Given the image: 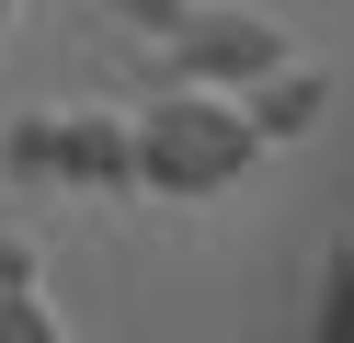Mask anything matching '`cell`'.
I'll list each match as a JSON object with an SVG mask.
<instances>
[{"label":"cell","instance_id":"cell-1","mask_svg":"<svg viewBox=\"0 0 354 343\" xmlns=\"http://www.w3.org/2000/svg\"><path fill=\"white\" fill-rule=\"evenodd\" d=\"M126 137H138V183L149 195H183V206L194 195H229V183L263 160L240 91H206V80H160L149 114H126Z\"/></svg>","mask_w":354,"mask_h":343},{"label":"cell","instance_id":"cell-2","mask_svg":"<svg viewBox=\"0 0 354 343\" xmlns=\"http://www.w3.org/2000/svg\"><path fill=\"white\" fill-rule=\"evenodd\" d=\"M286 58V23L252 12V0H194L183 23L160 35V80H206V91H240Z\"/></svg>","mask_w":354,"mask_h":343},{"label":"cell","instance_id":"cell-3","mask_svg":"<svg viewBox=\"0 0 354 343\" xmlns=\"http://www.w3.org/2000/svg\"><path fill=\"white\" fill-rule=\"evenodd\" d=\"M57 183H69V195H126V183H138L126 114H57Z\"/></svg>","mask_w":354,"mask_h":343},{"label":"cell","instance_id":"cell-4","mask_svg":"<svg viewBox=\"0 0 354 343\" xmlns=\"http://www.w3.org/2000/svg\"><path fill=\"white\" fill-rule=\"evenodd\" d=\"M240 114H252V137H308V126L331 114V80H320L308 58H274L263 80H240Z\"/></svg>","mask_w":354,"mask_h":343},{"label":"cell","instance_id":"cell-5","mask_svg":"<svg viewBox=\"0 0 354 343\" xmlns=\"http://www.w3.org/2000/svg\"><path fill=\"white\" fill-rule=\"evenodd\" d=\"M308 343H354V240L320 252V297H308Z\"/></svg>","mask_w":354,"mask_h":343},{"label":"cell","instance_id":"cell-6","mask_svg":"<svg viewBox=\"0 0 354 343\" xmlns=\"http://www.w3.org/2000/svg\"><path fill=\"white\" fill-rule=\"evenodd\" d=\"M0 172L12 183H57V114H24V126L0 137Z\"/></svg>","mask_w":354,"mask_h":343},{"label":"cell","instance_id":"cell-7","mask_svg":"<svg viewBox=\"0 0 354 343\" xmlns=\"http://www.w3.org/2000/svg\"><path fill=\"white\" fill-rule=\"evenodd\" d=\"M0 343H69L46 309V286H0Z\"/></svg>","mask_w":354,"mask_h":343},{"label":"cell","instance_id":"cell-8","mask_svg":"<svg viewBox=\"0 0 354 343\" xmlns=\"http://www.w3.org/2000/svg\"><path fill=\"white\" fill-rule=\"evenodd\" d=\"M103 12H115V23H126V35H149V46H160V35H171V23H183V12H194V0H103Z\"/></svg>","mask_w":354,"mask_h":343},{"label":"cell","instance_id":"cell-9","mask_svg":"<svg viewBox=\"0 0 354 343\" xmlns=\"http://www.w3.org/2000/svg\"><path fill=\"white\" fill-rule=\"evenodd\" d=\"M0 286H35V240H12V229H0Z\"/></svg>","mask_w":354,"mask_h":343}]
</instances>
